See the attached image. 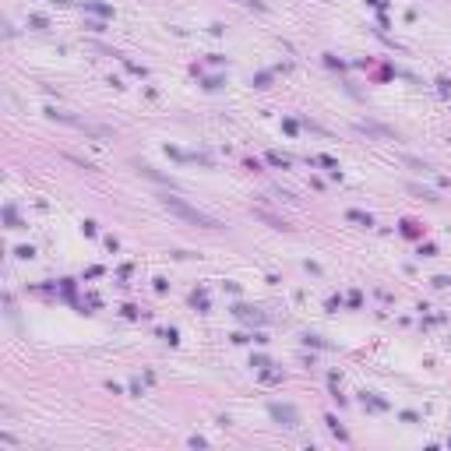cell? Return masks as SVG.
<instances>
[{
	"label": "cell",
	"mask_w": 451,
	"mask_h": 451,
	"mask_svg": "<svg viewBox=\"0 0 451 451\" xmlns=\"http://www.w3.org/2000/svg\"><path fill=\"white\" fill-rule=\"evenodd\" d=\"M162 205H166L173 215H180L184 222H190V226H201V229H219V222H215L212 215L198 212V208H194V205H187L184 198H169V194H166V198H162Z\"/></svg>",
	"instance_id": "cell-1"
},
{
	"label": "cell",
	"mask_w": 451,
	"mask_h": 451,
	"mask_svg": "<svg viewBox=\"0 0 451 451\" xmlns=\"http://www.w3.org/2000/svg\"><path fill=\"white\" fill-rule=\"evenodd\" d=\"M268 413H272V419H275L279 427H285V430H296V427H300V416H296L293 405H279V402H272V405H268Z\"/></svg>",
	"instance_id": "cell-2"
},
{
	"label": "cell",
	"mask_w": 451,
	"mask_h": 451,
	"mask_svg": "<svg viewBox=\"0 0 451 451\" xmlns=\"http://www.w3.org/2000/svg\"><path fill=\"white\" fill-rule=\"evenodd\" d=\"M233 314H236L240 321H254V324H261V321H264V314H261V310H254V307H244V303H236V307H233Z\"/></svg>",
	"instance_id": "cell-3"
},
{
	"label": "cell",
	"mask_w": 451,
	"mask_h": 451,
	"mask_svg": "<svg viewBox=\"0 0 451 451\" xmlns=\"http://www.w3.org/2000/svg\"><path fill=\"white\" fill-rule=\"evenodd\" d=\"M85 11L99 14V18H113V7L110 4H99V0H85Z\"/></svg>",
	"instance_id": "cell-4"
},
{
	"label": "cell",
	"mask_w": 451,
	"mask_h": 451,
	"mask_svg": "<svg viewBox=\"0 0 451 451\" xmlns=\"http://www.w3.org/2000/svg\"><path fill=\"white\" fill-rule=\"evenodd\" d=\"M345 219H349V222H359V226H367V229L374 226V219H370L367 212H359V208H349V212H345Z\"/></svg>",
	"instance_id": "cell-5"
},
{
	"label": "cell",
	"mask_w": 451,
	"mask_h": 451,
	"mask_svg": "<svg viewBox=\"0 0 451 451\" xmlns=\"http://www.w3.org/2000/svg\"><path fill=\"white\" fill-rule=\"evenodd\" d=\"M258 219L268 222L272 229H289V222H285V219H275V215H268V212H258Z\"/></svg>",
	"instance_id": "cell-6"
},
{
	"label": "cell",
	"mask_w": 451,
	"mask_h": 451,
	"mask_svg": "<svg viewBox=\"0 0 451 451\" xmlns=\"http://www.w3.org/2000/svg\"><path fill=\"white\" fill-rule=\"evenodd\" d=\"M324 423H328V430H332L338 441H349V433H345V430L338 427V419H335V416H324Z\"/></svg>",
	"instance_id": "cell-7"
},
{
	"label": "cell",
	"mask_w": 451,
	"mask_h": 451,
	"mask_svg": "<svg viewBox=\"0 0 451 451\" xmlns=\"http://www.w3.org/2000/svg\"><path fill=\"white\" fill-rule=\"evenodd\" d=\"M264 159H268V162H272V166H275V169H285V166H289V155H282V152H268Z\"/></svg>",
	"instance_id": "cell-8"
},
{
	"label": "cell",
	"mask_w": 451,
	"mask_h": 451,
	"mask_svg": "<svg viewBox=\"0 0 451 451\" xmlns=\"http://www.w3.org/2000/svg\"><path fill=\"white\" fill-rule=\"evenodd\" d=\"M4 222H7V229H21V222H18V212H14L11 205L4 208Z\"/></svg>",
	"instance_id": "cell-9"
},
{
	"label": "cell",
	"mask_w": 451,
	"mask_h": 451,
	"mask_svg": "<svg viewBox=\"0 0 451 451\" xmlns=\"http://www.w3.org/2000/svg\"><path fill=\"white\" fill-rule=\"evenodd\" d=\"M190 303H194V307H198V310L205 314V310H208V293H205V289H198V293L190 296Z\"/></svg>",
	"instance_id": "cell-10"
},
{
	"label": "cell",
	"mask_w": 451,
	"mask_h": 451,
	"mask_svg": "<svg viewBox=\"0 0 451 451\" xmlns=\"http://www.w3.org/2000/svg\"><path fill=\"white\" fill-rule=\"evenodd\" d=\"M363 402L370 405V409H388V402H384V398H377L374 392H367V395H363Z\"/></svg>",
	"instance_id": "cell-11"
},
{
	"label": "cell",
	"mask_w": 451,
	"mask_h": 451,
	"mask_svg": "<svg viewBox=\"0 0 451 451\" xmlns=\"http://www.w3.org/2000/svg\"><path fill=\"white\" fill-rule=\"evenodd\" d=\"M314 162H318V166H324V169H332V173L338 169V162H335L332 155H314Z\"/></svg>",
	"instance_id": "cell-12"
},
{
	"label": "cell",
	"mask_w": 451,
	"mask_h": 451,
	"mask_svg": "<svg viewBox=\"0 0 451 451\" xmlns=\"http://www.w3.org/2000/svg\"><path fill=\"white\" fill-rule=\"evenodd\" d=\"M159 338H162V342H169V345H176V342H180L176 328H162V332H159Z\"/></svg>",
	"instance_id": "cell-13"
},
{
	"label": "cell",
	"mask_w": 451,
	"mask_h": 451,
	"mask_svg": "<svg viewBox=\"0 0 451 451\" xmlns=\"http://www.w3.org/2000/svg\"><path fill=\"white\" fill-rule=\"evenodd\" d=\"M14 258H21V261H32V258H36V247H28V244H25V247H18V250H14Z\"/></svg>",
	"instance_id": "cell-14"
},
{
	"label": "cell",
	"mask_w": 451,
	"mask_h": 451,
	"mask_svg": "<svg viewBox=\"0 0 451 451\" xmlns=\"http://www.w3.org/2000/svg\"><path fill=\"white\" fill-rule=\"evenodd\" d=\"M124 67H127L131 74H138V78H145V67H141V64H134V60H124Z\"/></svg>",
	"instance_id": "cell-15"
},
{
	"label": "cell",
	"mask_w": 451,
	"mask_h": 451,
	"mask_svg": "<svg viewBox=\"0 0 451 451\" xmlns=\"http://www.w3.org/2000/svg\"><path fill=\"white\" fill-rule=\"evenodd\" d=\"M433 254H437L433 244H419V258H433Z\"/></svg>",
	"instance_id": "cell-16"
},
{
	"label": "cell",
	"mask_w": 451,
	"mask_h": 451,
	"mask_svg": "<svg viewBox=\"0 0 451 451\" xmlns=\"http://www.w3.org/2000/svg\"><path fill=\"white\" fill-rule=\"evenodd\" d=\"M268 81H272V74H268V71H261L258 78H254V85H258V88H268Z\"/></svg>",
	"instance_id": "cell-17"
},
{
	"label": "cell",
	"mask_w": 451,
	"mask_h": 451,
	"mask_svg": "<svg viewBox=\"0 0 451 451\" xmlns=\"http://www.w3.org/2000/svg\"><path fill=\"white\" fill-rule=\"evenodd\" d=\"M261 377H264L268 384H275V381H282V374H279V370H264V374H261Z\"/></svg>",
	"instance_id": "cell-18"
},
{
	"label": "cell",
	"mask_w": 451,
	"mask_h": 451,
	"mask_svg": "<svg viewBox=\"0 0 451 451\" xmlns=\"http://www.w3.org/2000/svg\"><path fill=\"white\" fill-rule=\"evenodd\" d=\"M28 25H36L39 32H42V28H46V18H42V14H32V18H28Z\"/></svg>",
	"instance_id": "cell-19"
},
{
	"label": "cell",
	"mask_w": 451,
	"mask_h": 451,
	"mask_svg": "<svg viewBox=\"0 0 451 451\" xmlns=\"http://www.w3.org/2000/svg\"><path fill=\"white\" fill-rule=\"evenodd\" d=\"M282 131H285V134H296L300 124H296V120H282Z\"/></svg>",
	"instance_id": "cell-20"
},
{
	"label": "cell",
	"mask_w": 451,
	"mask_h": 451,
	"mask_svg": "<svg viewBox=\"0 0 451 451\" xmlns=\"http://www.w3.org/2000/svg\"><path fill=\"white\" fill-rule=\"evenodd\" d=\"M205 88H208V92H215V88H222V78H208V81H205Z\"/></svg>",
	"instance_id": "cell-21"
},
{
	"label": "cell",
	"mask_w": 451,
	"mask_h": 451,
	"mask_svg": "<svg viewBox=\"0 0 451 451\" xmlns=\"http://www.w3.org/2000/svg\"><path fill=\"white\" fill-rule=\"evenodd\" d=\"M433 285H437V289H448L451 279H448V275H437V279H433Z\"/></svg>",
	"instance_id": "cell-22"
},
{
	"label": "cell",
	"mask_w": 451,
	"mask_h": 451,
	"mask_svg": "<svg viewBox=\"0 0 451 451\" xmlns=\"http://www.w3.org/2000/svg\"><path fill=\"white\" fill-rule=\"evenodd\" d=\"M85 28H92V32H106V25H102V21H85Z\"/></svg>",
	"instance_id": "cell-23"
},
{
	"label": "cell",
	"mask_w": 451,
	"mask_h": 451,
	"mask_svg": "<svg viewBox=\"0 0 451 451\" xmlns=\"http://www.w3.org/2000/svg\"><path fill=\"white\" fill-rule=\"evenodd\" d=\"M437 85H441V95H451V81H448V78H441Z\"/></svg>",
	"instance_id": "cell-24"
},
{
	"label": "cell",
	"mask_w": 451,
	"mask_h": 451,
	"mask_svg": "<svg viewBox=\"0 0 451 451\" xmlns=\"http://www.w3.org/2000/svg\"><path fill=\"white\" fill-rule=\"evenodd\" d=\"M53 4H60V7H67V4H71V0H53Z\"/></svg>",
	"instance_id": "cell-25"
}]
</instances>
